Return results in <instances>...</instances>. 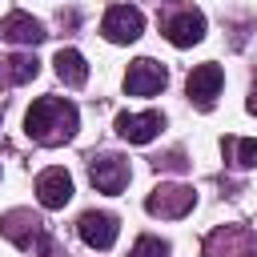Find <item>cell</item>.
<instances>
[{
    "instance_id": "1",
    "label": "cell",
    "mask_w": 257,
    "mask_h": 257,
    "mask_svg": "<svg viewBox=\"0 0 257 257\" xmlns=\"http://www.w3.org/2000/svg\"><path fill=\"white\" fill-rule=\"evenodd\" d=\"M76 104H68L64 96H40L32 108H28V116H24V128H28V137L36 141V145H64V141H72V133H76Z\"/></svg>"
},
{
    "instance_id": "2",
    "label": "cell",
    "mask_w": 257,
    "mask_h": 257,
    "mask_svg": "<svg viewBox=\"0 0 257 257\" xmlns=\"http://www.w3.org/2000/svg\"><path fill=\"white\" fill-rule=\"evenodd\" d=\"M205 257H257V237L241 225L213 229L205 241Z\"/></svg>"
},
{
    "instance_id": "3",
    "label": "cell",
    "mask_w": 257,
    "mask_h": 257,
    "mask_svg": "<svg viewBox=\"0 0 257 257\" xmlns=\"http://www.w3.org/2000/svg\"><path fill=\"white\" fill-rule=\"evenodd\" d=\"M141 28H145V16H141L137 8H128V4L108 8V12H104V24H100V32H104L112 44H128V40H137Z\"/></svg>"
},
{
    "instance_id": "4",
    "label": "cell",
    "mask_w": 257,
    "mask_h": 257,
    "mask_svg": "<svg viewBox=\"0 0 257 257\" xmlns=\"http://www.w3.org/2000/svg\"><path fill=\"white\" fill-rule=\"evenodd\" d=\"M165 68L157 64V60H149V56H141V60H133L128 64V76H124V92L128 96H153V92H161L165 88Z\"/></svg>"
},
{
    "instance_id": "5",
    "label": "cell",
    "mask_w": 257,
    "mask_h": 257,
    "mask_svg": "<svg viewBox=\"0 0 257 257\" xmlns=\"http://www.w3.org/2000/svg\"><path fill=\"white\" fill-rule=\"evenodd\" d=\"M221 84H225L221 64H197V68L189 72V84H185V88H189V100H193L197 108H213Z\"/></svg>"
},
{
    "instance_id": "6",
    "label": "cell",
    "mask_w": 257,
    "mask_h": 257,
    "mask_svg": "<svg viewBox=\"0 0 257 257\" xmlns=\"http://www.w3.org/2000/svg\"><path fill=\"white\" fill-rule=\"evenodd\" d=\"M193 201L197 197H193L189 185H161V189H153V197L145 205H149L153 217H185L193 209Z\"/></svg>"
},
{
    "instance_id": "7",
    "label": "cell",
    "mask_w": 257,
    "mask_h": 257,
    "mask_svg": "<svg viewBox=\"0 0 257 257\" xmlns=\"http://www.w3.org/2000/svg\"><path fill=\"white\" fill-rule=\"evenodd\" d=\"M0 229H4V237L12 241V245H20V249H32V245H40L48 233H44V225H40V217H32L28 209H12L4 221H0Z\"/></svg>"
},
{
    "instance_id": "8",
    "label": "cell",
    "mask_w": 257,
    "mask_h": 257,
    "mask_svg": "<svg viewBox=\"0 0 257 257\" xmlns=\"http://www.w3.org/2000/svg\"><path fill=\"white\" fill-rule=\"evenodd\" d=\"M88 177H92V185L100 189V193H120L124 185H128V161H120V157H92L88 161Z\"/></svg>"
},
{
    "instance_id": "9",
    "label": "cell",
    "mask_w": 257,
    "mask_h": 257,
    "mask_svg": "<svg viewBox=\"0 0 257 257\" xmlns=\"http://www.w3.org/2000/svg\"><path fill=\"white\" fill-rule=\"evenodd\" d=\"M36 197H40L44 209H64L68 197H72V177L64 169H44L36 177Z\"/></svg>"
},
{
    "instance_id": "10",
    "label": "cell",
    "mask_w": 257,
    "mask_h": 257,
    "mask_svg": "<svg viewBox=\"0 0 257 257\" xmlns=\"http://www.w3.org/2000/svg\"><path fill=\"white\" fill-rule=\"evenodd\" d=\"M116 217L112 213H84L80 221H76V233H80V241L84 245H92V249H108L112 241H116Z\"/></svg>"
},
{
    "instance_id": "11",
    "label": "cell",
    "mask_w": 257,
    "mask_h": 257,
    "mask_svg": "<svg viewBox=\"0 0 257 257\" xmlns=\"http://www.w3.org/2000/svg\"><path fill=\"white\" fill-rule=\"evenodd\" d=\"M165 128V116L161 112H137V116H116V133L124 137V141H133V145H149L157 133Z\"/></svg>"
},
{
    "instance_id": "12",
    "label": "cell",
    "mask_w": 257,
    "mask_h": 257,
    "mask_svg": "<svg viewBox=\"0 0 257 257\" xmlns=\"http://www.w3.org/2000/svg\"><path fill=\"white\" fill-rule=\"evenodd\" d=\"M165 36H169L177 48L197 44V40L205 36V16H201V12H193V8H185V12H177L173 20H165Z\"/></svg>"
},
{
    "instance_id": "13",
    "label": "cell",
    "mask_w": 257,
    "mask_h": 257,
    "mask_svg": "<svg viewBox=\"0 0 257 257\" xmlns=\"http://www.w3.org/2000/svg\"><path fill=\"white\" fill-rule=\"evenodd\" d=\"M0 36H8V40H16V44H40V40H44V28H40L32 16L12 12V16L0 24Z\"/></svg>"
},
{
    "instance_id": "14",
    "label": "cell",
    "mask_w": 257,
    "mask_h": 257,
    "mask_svg": "<svg viewBox=\"0 0 257 257\" xmlns=\"http://www.w3.org/2000/svg\"><path fill=\"white\" fill-rule=\"evenodd\" d=\"M56 76H60L64 84L80 88V84L88 80V64H84V56H80L76 48H60V52H56Z\"/></svg>"
},
{
    "instance_id": "15",
    "label": "cell",
    "mask_w": 257,
    "mask_h": 257,
    "mask_svg": "<svg viewBox=\"0 0 257 257\" xmlns=\"http://www.w3.org/2000/svg\"><path fill=\"white\" fill-rule=\"evenodd\" d=\"M225 153H229L233 165H241V169H257V141L229 137V141H225Z\"/></svg>"
},
{
    "instance_id": "16",
    "label": "cell",
    "mask_w": 257,
    "mask_h": 257,
    "mask_svg": "<svg viewBox=\"0 0 257 257\" xmlns=\"http://www.w3.org/2000/svg\"><path fill=\"white\" fill-rule=\"evenodd\" d=\"M36 72H40V60L28 56V52H16V56L8 60V76H12V84H28Z\"/></svg>"
},
{
    "instance_id": "17",
    "label": "cell",
    "mask_w": 257,
    "mask_h": 257,
    "mask_svg": "<svg viewBox=\"0 0 257 257\" xmlns=\"http://www.w3.org/2000/svg\"><path fill=\"white\" fill-rule=\"evenodd\" d=\"M128 257H169V245H165L161 237H141Z\"/></svg>"
},
{
    "instance_id": "18",
    "label": "cell",
    "mask_w": 257,
    "mask_h": 257,
    "mask_svg": "<svg viewBox=\"0 0 257 257\" xmlns=\"http://www.w3.org/2000/svg\"><path fill=\"white\" fill-rule=\"evenodd\" d=\"M36 253H40V257H68V253H64V249H60L52 237H44V241L36 245Z\"/></svg>"
}]
</instances>
